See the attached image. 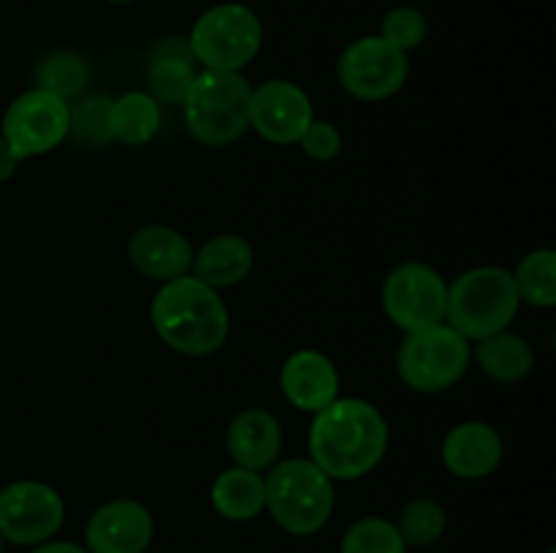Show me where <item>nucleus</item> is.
Masks as SVG:
<instances>
[{
    "label": "nucleus",
    "instance_id": "1",
    "mask_svg": "<svg viewBox=\"0 0 556 553\" xmlns=\"http://www.w3.org/2000/svg\"><path fill=\"white\" fill-rule=\"evenodd\" d=\"M391 428L380 407L358 396H337L313 415L307 459L334 483H353L372 475L389 453Z\"/></svg>",
    "mask_w": 556,
    "mask_h": 553
},
{
    "label": "nucleus",
    "instance_id": "2",
    "mask_svg": "<svg viewBox=\"0 0 556 553\" xmlns=\"http://www.w3.org/2000/svg\"><path fill=\"white\" fill-rule=\"evenodd\" d=\"M150 320L157 339L168 350L188 358H206L220 350L231 334V312L220 291L182 274L161 282L150 304Z\"/></svg>",
    "mask_w": 556,
    "mask_h": 553
},
{
    "label": "nucleus",
    "instance_id": "3",
    "mask_svg": "<svg viewBox=\"0 0 556 553\" xmlns=\"http://www.w3.org/2000/svg\"><path fill=\"white\" fill-rule=\"evenodd\" d=\"M266 507L286 535H318L334 515L337 483L307 455L280 459L264 472Z\"/></svg>",
    "mask_w": 556,
    "mask_h": 553
},
{
    "label": "nucleus",
    "instance_id": "4",
    "mask_svg": "<svg viewBox=\"0 0 556 553\" xmlns=\"http://www.w3.org/2000/svg\"><path fill=\"white\" fill-rule=\"evenodd\" d=\"M519 309L514 274L503 266H472L448 282L445 323L470 345L510 329Z\"/></svg>",
    "mask_w": 556,
    "mask_h": 553
},
{
    "label": "nucleus",
    "instance_id": "5",
    "mask_svg": "<svg viewBox=\"0 0 556 553\" xmlns=\"http://www.w3.org/2000/svg\"><path fill=\"white\" fill-rule=\"evenodd\" d=\"M253 85L239 70L201 68L182 103L188 133L201 146H231L250 130Z\"/></svg>",
    "mask_w": 556,
    "mask_h": 553
},
{
    "label": "nucleus",
    "instance_id": "6",
    "mask_svg": "<svg viewBox=\"0 0 556 553\" xmlns=\"http://www.w3.org/2000/svg\"><path fill=\"white\" fill-rule=\"evenodd\" d=\"M472 345L448 323L405 334L396 347L394 366L402 383L424 396L456 388L470 372Z\"/></svg>",
    "mask_w": 556,
    "mask_h": 553
},
{
    "label": "nucleus",
    "instance_id": "7",
    "mask_svg": "<svg viewBox=\"0 0 556 553\" xmlns=\"http://www.w3.org/2000/svg\"><path fill=\"white\" fill-rule=\"evenodd\" d=\"M190 52L199 68L242 74L264 47V25L244 3H217L190 27Z\"/></svg>",
    "mask_w": 556,
    "mask_h": 553
},
{
    "label": "nucleus",
    "instance_id": "8",
    "mask_svg": "<svg viewBox=\"0 0 556 553\" xmlns=\"http://www.w3.org/2000/svg\"><path fill=\"white\" fill-rule=\"evenodd\" d=\"M448 282L427 260H402L380 285V307L402 334L445 323Z\"/></svg>",
    "mask_w": 556,
    "mask_h": 553
},
{
    "label": "nucleus",
    "instance_id": "9",
    "mask_svg": "<svg viewBox=\"0 0 556 553\" xmlns=\"http://www.w3.org/2000/svg\"><path fill=\"white\" fill-rule=\"evenodd\" d=\"M410 76V60L380 36H362L342 49L337 60V81L362 103L394 98Z\"/></svg>",
    "mask_w": 556,
    "mask_h": 553
},
{
    "label": "nucleus",
    "instance_id": "10",
    "mask_svg": "<svg viewBox=\"0 0 556 553\" xmlns=\"http://www.w3.org/2000/svg\"><path fill=\"white\" fill-rule=\"evenodd\" d=\"M68 101L30 87L5 106L0 136L9 141L11 152L20 160L49 155L68 141Z\"/></svg>",
    "mask_w": 556,
    "mask_h": 553
},
{
    "label": "nucleus",
    "instance_id": "11",
    "mask_svg": "<svg viewBox=\"0 0 556 553\" xmlns=\"http://www.w3.org/2000/svg\"><path fill=\"white\" fill-rule=\"evenodd\" d=\"M65 524L63 493L43 480H14L0 488V535L11 545H41Z\"/></svg>",
    "mask_w": 556,
    "mask_h": 553
},
{
    "label": "nucleus",
    "instance_id": "12",
    "mask_svg": "<svg viewBox=\"0 0 556 553\" xmlns=\"http://www.w3.org/2000/svg\"><path fill=\"white\" fill-rule=\"evenodd\" d=\"M315 119L313 98L291 79H266L250 95V130L275 146L299 144Z\"/></svg>",
    "mask_w": 556,
    "mask_h": 553
},
{
    "label": "nucleus",
    "instance_id": "13",
    "mask_svg": "<svg viewBox=\"0 0 556 553\" xmlns=\"http://www.w3.org/2000/svg\"><path fill=\"white\" fill-rule=\"evenodd\" d=\"M155 540V518L139 499H109L85 524L90 553H147Z\"/></svg>",
    "mask_w": 556,
    "mask_h": 553
},
{
    "label": "nucleus",
    "instance_id": "14",
    "mask_svg": "<svg viewBox=\"0 0 556 553\" xmlns=\"http://www.w3.org/2000/svg\"><path fill=\"white\" fill-rule=\"evenodd\" d=\"M505 442L497 428L486 421H462L448 428L440 445V461L459 480H483L500 470Z\"/></svg>",
    "mask_w": 556,
    "mask_h": 553
},
{
    "label": "nucleus",
    "instance_id": "15",
    "mask_svg": "<svg viewBox=\"0 0 556 553\" xmlns=\"http://www.w3.org/2000/svg\"><path fill=\"white\" fill-rule=\"evenodd\" d=\"M280 390L288 404L315 415L340 396V369L326 352L302 347L282 361Z\"/></svg>",
    "mask_w": 556,
    "mask_h": 553
},
{
    "label": "nucleus",
    "instance_id": "16",
    "mask_svg": "<svg viewBox=\"0 0 556 553\" xmlns=\"http://www.w3.org/2000/svg\"><path fill=\"white\" fill-rule=\"evenodd\" d=\"M128 260L141 276L155 282L177 280L190 274L195 247L182 231L163 222L141 226L128 239Z\"/></svg>",
    "mask_w": 556,
    "mask_h": 553
},
{
    "label": "nucleus",
    "instance_id": "17",
    "mask_svg": "<svg viewBox=\"0 0 556 553\" xmlns=\"http://www.w3.org/2000/svg\"><path fill=\"white\" fill-rule=\"evenodd\" d=\"M282 437L280 417L266 407H244L226 428V453L237 466L266 472L280 461Z\"/></svg>",
    "mask_w": 556,
    "mask_h": 553
},
{
    "label": "nucleus",
    "instance_id": "18",
    "mask_svg": "<svg viewBox=\"0 0 556 553\" xmlns=\"http://www.w3.org/2000/svg\"><path fill=\"white\" fill-rule=\"evenodd\" d=\"M253 269L255 249L248 239L239 233H215L193 253L190 274L215 291H226V287L242 285L253 274Z\"/></svg>",
    "mask_w": 556,
    "mask_h": 553
},
{
    "label": "nucleus",
    "instance_id": "19",
    "mask_svg": "<svg viewBox=\"0 0 556 553\" xmlns=\"http://www.w3.org/2000/svg\"><path fill=\"white\" fill-rule=\"evenodd\" d=\"M472 345H476L472 347V363H478V369L494 383H521V380L530 377L538 363L535 347L530 345V339L510 329L497 331V334L472 342Z\"/></svg>",
    "mask_w": 556,
    "mask_h": 553
},
{
    "label": "nucleus",
    "instance_id": "20",
    "mask_svg": "<svg viewBox=\"0 0 556 553\" xmlns=\"http://www.w3.org/2000/svg\"><path fill=\"white\" fill-rule=\"evenodd\" d=\"M210 502L215 513L231 524H248L258 518L266 507L264 472L231 464L212 480Z\"/></svg>",
    "mask_w": 556,
    "mask_h": 553
},
{
    "label": "nucleus",
    "instance_id": "21",
    "mask_svg": "<svg viewBox=\"0 0 556 553\" xmlns=\"http://www.w3.org/2000/svg\"><path fill=\"white\" fill-rule=\"evenodd\" d=\"M163 106L147 90L112 98V133L125 146H144L161 133Z\"/></svg>",
    "mask_w": 556,
    "mask_h": 553
},
{
    "label": "nucleus",
    "instance_id": "22",
    "mask_svg": "<svg viewBox=\"0 0 556 553\" xmlns=\"http://www.w3.org/2000/svg\"><path fill=\"white\" fill-rule=\"evenodd\" d=\"M510 274H514L521 304H530L535 309L556 307V253L552 247H538L527 253Z\"/></svg>",
    "mask_w": 556,
    "mask_h": 553
},
{
    "label": "nucleus",
    "instance_id": "23",
    "mask_svg": "<svg viewBox=\"0 0 556 553\" xmlns=\"http://www.w3.org/2000/svg\"><path fill=\"white\" fill-rule=\"evenodd\" d=\"M33 79H36L33 87L71 103L90 81V68H87V60L81 54L71 52V49H54L38 60Z\"/></svg>",
    "mask_w": 556,
    "mask_h": 553
},
{
    "label": "nucleus",
    "instance_id": "24",
    "mask_svg": "<svg viewBox=\"0 0 556 553\" xmlns=\"http://www.w3.org/2000/svg\"><path fill=\"white\" fill-rule=\"evenodd\" d=\"M199 70V63L193 57L150 54V65H147V92L161 106H182Z\"/></svg>",
    "mask_w": 556,
    "mask_h": 553
},
{
    "label": "nucleus",
    "instance_id": "25",
    "mask_svg": "<svg viewBox=\"0 0 556 553\" xmlns=\"http://www.w3.org/2000/svg\"><path fill=\"white\" fill-rule=\"evenodd\" d=\"M396 529L407 548L434 545L448 529V513L434 497H416L402 507Z\"/></svg>",
    "mask_w": 556,
    "mask_h": 553
},
{
    "label": "nucleus",
    "instance_id": "26",
    "mask_svg": "<svg viewBox=\"0 0 556 553\" xmlns=\"http://www.w3.org/2000/svg\"><path fill=\"white\" fill-rule=\"evenodd\" d=\"M68 141L81 146L112 144V98L85 95L81 101H71Z\"/></svg>",
    "mask_w": 556,
    "mask_h": 553
},
{
    "label": "nucleus",
    "instance_id": "27",
    "mask_svg": "<svg viewBox=\"0 0 556 553\" xmlns=\"http://www.w3.org/2000/svg\"><path fill=\"white\" fill-rule=\"evenodd\" d=\"M340 553H407V545L394 520L364 515L345 529Z\"/></svg>",
    "mask_w": 556,
    "mask_h": 553
},
{
    "label": "nucleus",
    "instance_id": "28",
    "mask_svg": "<svg viewBox=\"0 0 556 553\" xmlns=\"http://www.w3.org/2000/svg\"><path fill=\"white\" fill-rule=\"evenodd\" d=\"M378 36L407 54L427 41L429 20L416 5H396L383 16Z\"/></svg>",
    "mask_w": 556,
    "mask_h": 553
},
{
    "label": "nucleus",
    "instance_id": "29",
    "mask_svg": "<svg viewBox=\"0 0 556 553\" xmlns=\"http://www.w3.org/2000/svg\"><path fill=\"white\" fill-rule=\"evenodd\" d=\"M342 144H345L342 130L337 128L331 119L320 117H315L313 123L307 125V130L302 133V139H299V146H302L304 155H307L309 160L318 163H329L334 160V157H340Z\"/></svg>",
    "mask_w": 556,
    "mask_h": 553
},
{
    "label": "nucleus",
    "instance_id": "30",
    "mask_svg": "<svg viewBox=\"0 0 556 553\" xmlns=\"http://www.w3.org/2000/svg\"><path fill=\"white\" fill-rule=\"evenodd\" d=\"M20 163L22 160L14 155V152H11L9 141H5L3 136H0V184L9 182V179L14 177L16 168H20Z\"/></svg>",
    "mask_w": 556,
    "mask_h": 553
},
{
    "label": "nucleus",
    "instance_id": "31",
    "mask_svg": "<svg viewBox=\"0 0 556 553\" xmlns=\"http://www.w3.org/2000/svg\"><path fill=\"white\" fill-rule=\"evenodd\" d=\"M30 553H90L85 545L79 542H71V540H47L41 545H33Z\"/></svg>",
    "mask_w": 556,
    "mask_h": 553
},
{
    "label": "nucleus",
    "instance_id": "32",
    "mask_svg": "<svg viewBox=\"0 0 556 553\" xmlns=\"http://www.w3.org/2000/svg\"><path fill=\"white\" fill-rule=\"evenodd\" d=\"M106 3H114V5H123V3H134V0H106Z\"/></svg>",
    "mask_w": 556,
    "mask_h": 553
},
{
    "label": "nucleus",
    "instance_id": "33",
    "mask_svg": "<svg viewBox=\"0 0 556 553\" xmlns=\"http://www.w3.org/2000/svg\"><path fill=\"white\" fill-rule=\"evenodd\" d=\"M5 545H9V542H5L3 535H0V553H5Z\"/></svg>",
    "mask_w": 556,
    "mask_h": 553
}]
</instances>
